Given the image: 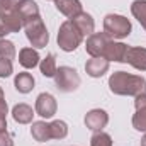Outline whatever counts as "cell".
Returning <instances> with one entry per match:
<instances>
[{
	"mask_svg": "<svg viewBox=\"0 0 146 146\" xmlns=\"http://www.w3.org/2000/svg\"><path fill=\"white\" fill-rule=\"evenodd\" d=\"M54 7L60 14H63L68 19L83 12V5L80 0H54Z\"/></svg>",
	"mask_w": 146,
	"mask_h": 146,
	"instance_id": "obj_15",
	"label": "cell"
},
{
	"mask_svg": "<svg viewBox=\"0 0 146 146\" xmlns=\"http://www.w3.org/2000/svg\"><path fill=\"white\" fill-rule=\"evenodd\" d=\"M90 146H114V145H112V138L107 133L99 131V133H94V136L90 138Z\"/></svg>",
	"mask_w": 146,
	"mask_h": 146,
	"instance_id": "obj_25",
	"label": "cell"
},
{
	"mask_svg": "<svg viewBox=\"0 0 146 146\" xmlns=\"http://www.w3.org/2000/svg\"><path fill=\"white\" fill-rule=\"evenodd\" d=\"M17 54L15 51V44L9 39H0V58L2 60H14Z\"/></svg>",
	"mask_w": 146,
	"mask_h": 146,
	"instance_id": "obj_24",
	"label": "cell"
},
{
	"mask_svg": "<svg viewBox=\"0 0 146 146\" xmlns=\"http://www.w3.org/2000/svg\"><path fill=\"white\" fill-rule=\"evenodd\" d=\"M112 37H109L106 33H94L85 41V51L90 54V58H102L104 49Z\"/></svg>",
	"mask_w": 146,
	"mask_h": 146,
	"instance_id": "obj_8",
	"label": "cell"
},
{
	"mask_svg": "<svg viewBox=\"0 0 146 146\" xmlns=\"http://www.w3.org/2000/svg\"><path fill=\"white\" fill-rule=\"evenodd\" d=\"M134 107L136 112L133 115V127L139 133H146V92L136 97Z\"/></svg>",
	"mask_w": 146,
	"mask_h": 146,
	"instance_id": "obj_11",
	"label": "cell"
},
{
	"mask_svg": "<svg viewBox=\"0 0 146 146\" xmlns=\"http://www.w3.org/2000/svg\"><path fill=\"white\" fill-rule=\"evenodd\" d=\"M82 83V78L78 72L72 68V66H60L56 70V75H54V85L60 92L63 94H70V92H75Z\"/></svg>",
	"mask_w": 146,
	"mask_h": 146,
	"instance_id": "obj_5",
	"label": "cell"
},
{
	"mask_svg": "<svg viewBox=\"0 0 146 146\" xmlns=\"http://www.w3.org/2000/svg\"><path fill=\"white\" fill-rule=\"evenodd\" d=\"M39 70L42 73V76L46 78H54L56 70H58V65H56V56L53 53L46 54V58H42L39 61Z\"/></svg>",
	"mask_w": 146,
	"mask_h": 146,
	"instance_id": "obj_21",
	"label": "cell"
},
{
	"mask_svg": "<svg viewBox=\"0 0 146 146\" xmlns=\"http://www.w3.org/2000/svg\"><path fill=\"white\" fill-rule=\"evenodd\" d=\"M85 36L78 31V27L73 24L72 19L65 21L60 29H58V36H56V41H58V46L61 51L65 53H73L82 42H83Z\"/></svg>",
	"mask_w": 146,
	"mask_h": 146,
	"instance_id": "obj_2",
	"label": "cell"
},
{
	"mask_svg": "<svg viewBox=\"0 0 146 146\" xmlns=\"http://www.w3.org/2000/svg\"><path fill=\"white\" fill-rule=\"evenodd\" d=\"M22 27H24L22 19L19 17V14L15 10L0 14V39H5V36H9L12 33H19Z\"/></svg>",
	"mask_w": 146,
	"mask_h": 146,
	"instance_id": "obj_7",
	"label": "cell"
},
{
	"mask_svg": "<svg viewBox=\"0 0 146 146\" xmlns=\"http://www.w3.org/2000/svg\"><path fill=\"white\" fill-rule=\"evenodd\" d=\"M24 31H26L27 41L31 42V46L34 49H42V48L48 46V42H49V33H48V27H46L44 21L41 19V15L27 21L24 24Z\"/></svg>",
	"mask_w": 146,
	"mask_h": 146,
	"instance_id": "obj_3",
	"label": "cell"
},
{
	"mask_svg": "<svg viewBox=\"0 0 146 146\" xmlns=\"http://www.w3.org/2000/svg\"><path fill=\"white\" fill-rule=\"evenodd\" d=\"M0 146H14V138L7 129H0Z\"/></svg>",
	"mask_w": 146,
	"mask_h": 146,
	"instance_id": "obj_29",
	"label": "cell"
},
{
	"mask_svg": "<svg viewBox=\"0 0 146 146\" xmlns=\"http://www.w3.org/2000/svg\"><path fill=\"white\" fill-rule=\"evenodd\" d=\"M131 14L146 31V0H134L131 3Z\"/></svg>",
	"mask_w": 146,
	"mask_h": 146,
	"instance_id": "obj_22",
	"label": "cell"
},
{
	"mask_svg": "<svg viewBox=\"0 0 146 146\" xmlns=\"http://www.w3.org/2000/svg\"><path fill=\"white\" fill-rule=\"evenodd\" d=\"M34 110L42 119H51L58 110V102H56L54 95L49 94V92L39 94L36 99V104H34Z\"/></svg>",
	"mask_w": 146,
	"mask_h": 146,
	"instance_id": "obj_6",
	"label": "cell"
},
{
	"mask_svg": "<svg viewBox=\"0 0 146 146\" xmlns=\"http://www.w3.org/2000/svg\"><path fill=\"white\" fill-rule=\"evenodd\" d=\"M12 73H14V65H12V61L0 58V78H9Z\"/></svg>",
	"mask_w": 146,
	"mask_h": 146,
	"instance_id": "obj_27",
	"label": "cell"
},
{
	"mask_svg": "<svg viewBox=\"0 0 146 146\" xmlns=\"http://www.w3.org/2000/svg\"><path fill=\"white\" fill-rule=\"evenodd\" d=\"M124 63L131 65L138 72H146V48L141 46H127Z\"/></svg>",
	"mask_w": 146,
	"mask_h": 146,
	"instance_id": "obj_10",
	"label": "cell"
},
{
	"mask_svg": "<svg viewBox=\"0 0 146 146\" xmlns=\"http://www.w3.org/2000/svg\"><path fill=\"white\" fill-rule=\"evenodd\" d=\"M34 85H36L34 76L27 72L17 73L15 78H14V87H15V90H17L19 94H29V92H33Z\"/></svg>",
	"mask_w": 146,
	"mask_h": 146,
	"instance_id": "obj_19",
	"label": "cell"
},
{
	"mask_svg": "<svg viewBox=\"0 0 146 146\" xmlns=\"http://www.w3.org/2000/svg\"><path fill=\"white\" fill-rule=\"evenodd\" d=\"M31 136L37 143H46L51 139V131H49V122L46 121H34L31 124Z\"/></svg>",
	"mask_w": 146,
	"mask_h": 146,
	"instance_id": "obj_20",
	"label": "cell"
},
{
	"mask_svg": "<svg viewBox=\"0 0 146 146\" xmlns=\"http://www.w3.org/2000/svg\"><path fill=\"white\" fill-rule=\"evenodd\" d=\"M126 51H127V44L124 42H119L115 39H110L104 49V60L107 61H117V63H124V56H126Z\"/></svg>",
	"mask_w": 146,
	"mask_h": 146,
	"instance_id": "obj_12",
	"label": "cell"
},
{
	"mask_svg": "<svg viewBox=\"0 0 146 146\" xmlns=\"http://www.w3.org/2000/svg\"><path fill=\"white\" fill-rule=\"evenodd\" d=\"M39 61H41V56H39L37 49H34V48H22L19 51V63L22 68L33 70L39 65Z\"/></svg>",
	"mask_w": 146,
	"mask_h": 146,
	"instance_id": "obj_18",
	"label": "cell"
},
{
	"mask_svg": "<svg viewBox=\"0 0 146 146\" xmlns=\"http://www.w3.org/2000/svg\"><path fill=\"white\" fill-rule=\"evenodd\" d=\"M53 2H54V0H53Z\"/></svg>",
	"mask_w": 146,
	"mask_h": 146,
	"instance_id": "obj_31",
	"label": "cell"
},
{
	"mask_svg": "<svg viewBox=\"0 0 146 146\" xmlns=\"http://www.w3.org/2000/svg\"><path fill=\"white\" fill-rule=\"evenodd\" d=\"M109 90L114 95L138 97L146 92V78L127 72H114L109 76Z\"/></svg>",
	"mask_w": 146,
	"mask_h": 146,
	"instance_id": "obj_1",
	"label": "cell"
},
{
	"mask_svg": "<svg viewBox=\"0 0 146 146\" xmlns=\"http://www.w3.org/2000/svg\"><path fill=\"white\" fill-rule=\"evenodd\" d=\"M34 114H36V110L33 109L29 104H24V102L15 104V106L12 107V117H14V121L19 122V124H31Z\"/></svg>",
	"mask_w": 146,
	"mask_h": 146,
	"instance_id": "obj_16",
	"label": "cell"
},
{
	"mask_svg": "<svg viewBox=\"0 0 146 146\" xmlns=\"http://www.w3.org/2000/svg\"><path fill=\"white\" fill-rule=\"evenodd\" d=\"M21 2L22 0H0V14L9 12V10H15V7Z\"/></svg>",
	"mask_w": 146,
	"mask_h": 146,
	"instance_id": "obj_28",
	"label": "cell"
},
{
	"mask_svg": "<svg viewBox=\"0 0 146 146\" xmlns=\"http://www.w3.org/2000/svg\"><path fill=\"white\" fill-rule=\"evenodd\" d=\"M131 21L121 14H107L104 17V33L112 39H124L131 34Z\"/></svg>",
	"mask_w": 146,
	"mask_h": 146,
	"instance_id": "obj_4",
	"label": "cell"
},
{
	"mask_svg": "<svg viewBox=\"0 0 146 146\" xmlns=\"http://www.w3.org/2000/svg\"><path fill=\"white\" fill-rule=\"evenodd\" d=\"M15 12L19 14V17L22 19V24H26L27 21L34 19L39 14V5H37L34 0H22L17 7H15Z\"/></svg>",
	"mask_w": 146,
	"mask_h": 146,
	"instance_id": "obj_17",
	"label": "cell"
},
{
	"mask_svg": "<svg viewBox=\"0 0 146 146\" xmlns=\"http://www.w3.org/2000/svg\"><path fill=\"white\" fill-rule=\"evenodd\" d=\"M72 21L85 37H88L90 34L95 33V21H94V17L88 12H80L78 15L72 17Z\"/></svg>",
	"mask_w": 146,
	"mask_h": 146,
	"instance_id": "obj_14",
	"label": "cell"
},
{
	"mask_svg": "<svg viewBox=\"0 0 146 146\" xmlns=\"http://www.w3.org/2000/svg\"><path fill=\"white\" fill-rule=\"evenodd\" d=\"M83 122H85V126H87L90 131L99 133V131H102V129L109 124V114L104 109H92L85 114Z\"/></svg>",
	"mask_w": 146,
	"mask_h": 146,
	"instance_id": "obj_9",
	"label": "cell"
},
{
	"mask_svg": "<svg viewBox=\"0 0 146 146\" xmlns=\"http://www.w3.org/2000/svg\"><path fill=\"white\" fill-rule=\"evenodd\" d=\"M49 131H51V139H63L68 136V124L61 119H56L49 122Z\"/></svg>",
	"mask_w": 146,
	"mask_h": 146,
	"instance_id": "obj_23",
	"label": "cell"
},
{
	"mask_svg": "<svg viewBox=\"0 0 146 146\" xmlns=\"http://www.w3.org/2000/svg\"><path fill=\"white\" fill-rule=\"evenodd\" d=\"M141 146H146V133H145V136L141 138Z\"/></svg>",
	"mask_w": 146,
	"mask_h": 146,
	"instance_id": "obj_30",
	"label": "cell"
},
{
	"mask_svg": "<svg viewBox=\"0 0 146 146\" xmlns=\"http://www.w3.org/2000/svg\"><path fill=\"white\" fill-rule=\"evenodd\" d=\"M109 66L110 63L107 60H104V58H90L85 63V72L92 78H100V76H104L109 72Z\"/></svg>",
	"mask_w": 146,
	"mask_h": 146,
	"instance_id": "obj_13",
	"label": "cell"
},
{
	"mask_svg": "<svg viewBox=\"0 0 146 146\" xmlns=\"http://www.w3.org/2000/svg\"><path fill=\"white\" fill-rule=\"evenodd\" d=\"M7 114H9V106L5 100L3 88L0 87V129H7Z\"/></svg>",
	"mask_w": 146,
	"mask_h": 146,
	"instance_id": "obj_26",
	"label": "cell"
}]
</instances>
